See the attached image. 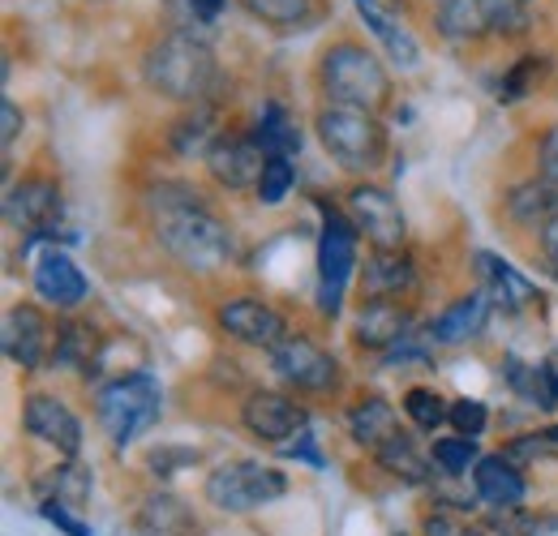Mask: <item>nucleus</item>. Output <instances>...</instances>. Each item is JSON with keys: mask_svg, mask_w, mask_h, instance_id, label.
Wrapping results in <instances>:
<instances>
[{"mask_svg": "<svg viewBox=\"0 0 558 536\" xmlns=\"http://www.w3.org/2000/svg\"><path fill=\"white\" fill-rule=\"evenodd\" d=\"M150 219H155V236L163 241V249L181 267L207 275V270H219L232 258L228 228L185 185H159V190H150Z\"/></svg>", "mask_w": 558, "mask_h": 536, "instance_id": "nucleus-1", "label": "nucleus"}, {"mask_svg": "<svg viewBox=\"0 0 558 536\" xmlns=\"http://www.w3.org/2000/svg\"><path fill=\"white\" fill-rule=\"evenodd\" d=\"M146 82L163 95V99H181V103H198L215 82V57L203 39L194 35H168L163 44H155L146 52Z\"/></svg>", "mask_w": 558, "mask_h": 536, "instance_id": "nucleus-2", "label": "nucleus"}, {"mask_svg": "<svg viewBox=\"0 0 558 536\" xmlns=\"http://www.w3.org/2000/svg\"><path fill=\"white\" fill-rule=\"evenodd\" d=\"M323 90L331 95V103L340 108H361V112H378L391 99V77L378 65L374 52L356 48V44H336L323 52Z\"/></svg>", "mask_w": 558, "mask_h": 536, "instance_id": "nucleus-3", "label": "nucleus"}, {"mask_svg": "<svg viewBox=\"0 0 558 536\" xmlns=\"http://www.w3.org/2000/svg\"><path fill=\"white\" fill-rule=\"evenodd\" d=\"M318 137L331 150V159L349 172H369L387 155L383 125L374 121V112H361V108H340V103L323 108L318 112Z\"/></svg>", "mask_w": 558, "mask_h": 536, "instance_id": "nucleus-4", "label": "nucleus"}, {"mask_svg": "<svg viewBox=\"0 0 558 536\" xmlns=\"http://www.w3.org/2000/svg\"><path fill=\"white\" fill-rule=\"evenodd\" d=\"M159 407L163 391L150 374H121L99 391V421L117 447H130L138 434H146L159 421Z\"/></svg>", "mask_w": 558, "mask_h": 536, "instance_id": "nucleus-5", "label": "nucleus"}, {"mask_svg": "<svg viewBox=\"0 0 558 536\" xmlns=\"http://www.w3.org/2000/svg\"><path fill=\"white\" fill-rule=\"evenodd\" d=\"M323 210V232H318V309L327 318L340 314L344 292H349L352 267H356V223L340 215L336 206L318 202Z\"/></svg>", "mask_w": 558, "mask_h": 536, "instance_id": "nucleus-6", "label": "nucleus"}, {"mask_svg": "<svg viewBox=\"0 0 558 536\" xmlns=\"http://www.w3.org/2000/svg\"><path fill=\"white\" fill-rule=\"evenodd\" d=\"M283 489H288L283 472L263 468L254 460L219 464L207 476V502H215L219 511H232V515H245V511H258V507L276 502Z\"/></svg>", "mask_w": 558, "mask_h": 536, "instance_id": "nucleus-7", "label": "nucleus"}, {"mask_svg": "<svg viewBox=\"0 0 558 536\" xmlns=\"http://www.w3.org/2000/svg\"><path fill=\"white\" fill-rule=\"evenodd\" d=\"M349 210L356 232H365L374 241V249H400L404 236H409V223H404V210L400 202L391 198L387 190L378 185H356L349 194Z\"/></svg>", "mask_w": 558, "mask_h": 536, "instance_id": "nucleus-8", "label": "nucleus"}, {"mask_svg": "<svg viewBox=\"0 0 558 536\" xmlns=\"http://www.w3.org/2000/svg\"><path fill=\"white\" fill-rule=\"evenodd\" d=\"M271 365H276L279 378L292 382L296 391H327V387H336V378H340L336 356H327L318 343L296 339V336H288L279 348H271Z\"/></svg>", "mask_w": 558, "mask_h": 536, "instance_id": "nucleus-9", "label": "nucleus"}, {"mask_svg": "<svg viewBox=\"0 0 558 536\" xmlns=\"http://www.w3.org/2000/svg\"><path fill=\"white\" fill-rule=\"evenodd\" d=\"M57 215H61V190L52 181L35 176V181H22V185H13L4 194V219H9V228L26 232V241L48 236Z\"/></svg>", "mask_w": 558, "mask_h": 536, "instance_id": "nucleus-10", "label": "nucleus"}, {"mask_svg": "<svg viewBox=\"0 0 558 536\" xmlns=\"http://www.w3.org/2000/svg\"><path fill=\"white\" fill-rule=\"evenodd\" d=\"M267 150L258 146V137H215L207 150V172L223 190H258L263 181V159Z\"/></svg>", "mask_w": 558, "mask_h": 536, "instance_id": "nucleus-11", "label": "nucleus"}, {"mask_svg": "<svg viewBox=\"0 0 558 536\" xmlns=\"http://www.w3.org/2000/svg\"><path fill=\"white\" fill-rule=\"evenodd\" d=\"M241 421H245V429H250L258 442L288 447L292 434L305 429V407H296V403L276 395V391H254V395L245 400V407H241Z\"/></svg>", "mask_w": 558, "mask_h": 536, "instance_id": "nucleus-12", "label": "nucleus"}, {"mask_svg": "<svg viewBox=\"0 0 558 536\" xmlns=\"http://www.w3.org/2000/svg\"><path fill=\"white\" fill-rule=\"evenodd\" d=\"M52 348V327L35 305H13L4 318V356L22 369H39Z\"/></svg>", "mask_w": 558, "mask_h": 536, "instance_id": "nucleus-13", "label": "nucleus"}, {"mask_svg": "<svg viewBox=\"0 0 558 536\" xmlns=\"http://www.w3.org/2000/svg\"><path fill=\"white\" fill-rule=\"evenodd\" d=\"M219 327L232 339L250 343V348H279L283 343V318H279L271 305L263 301H250V296H236L228 305H219Z\"/></svg>", "mask_w": 558, "mask_h": 536, "instance_id": "nucleus-14", "label": "nucleus"}, {"mask_svg": "<svg viewBox=\"0 0 558 536\" xmlns=\"http://www.w3.org/2000/svg\"><path fill=\"white\" fill-rule=\"evenodd\" d=\"M22 425L26 434H35L39 442L57 447L61 455H77L82 451V425L70 407L52 395H31L26 407H22Z\"/></svg>", "mask_w": 558, "mask_h": 536, "instance_id": "nucleus-15", "label": "nucleus"}, {"mask_svg": "<svg viewBox=\"0 0 558 536\" xmlns=\"http://www.w3.org/2000/svg\"><path fill=\"white\" fill-rule=\"evenodd\" d=\"M356 4V13L365 17V26L374 31V39L387 48V57L396 61L400 69H417L421 65V44H417V35L383 4V0H352Z\"/></svg>", "mask_w": 558, "mask_h": 536, "instance_id": "nucleus-16", "label": "nucleus"}, {"mask_svg": "<svg viewBox=\"0 0 558 536\" xmlns=\"http://www.w3.org/2000/svg\"><path fill=\"white\" fill-rule=\"evenodd\" d=\"M35 292H39L48 305H57V309H73V305L86 301L90 288H86V275L70 263V254L52 249V254H44V258L35 263Z\"/></svg>", "mask_w": 558, "mask_h": 536, "instance_id": "nucleus-17", "label": "nucleus"}, {"mask_svg": "<svg viewBox=\"0 0 558 536\" xmlns=\"http://www.w3.org/2000/svg\"><path fill=\"white\" fill-rule=\"evenodd\" d=\"M409 322L413 318H409V309L400 301L374 296L356 314V343L361 348H391V343H400V339L409 336Z\"/></svg>", "mask_w": 558, "mask_h": 536, "instance_id": "nucleus-18", "label": "nucleus"}, {"mask_svg": "<svg viewBox=\"0 0 558 536\" xmlns=\"http://www.w3.org/2000/svg\"><path fill=\"white\" fill-rule=\"evenodd\" d=\"M473 485H477V498L494 507V511H511L524 502V476L515 472V464L507 455H489L473 468Z\"/></svg>", "mask_w": 558, "mask_h": 536, "instance_id": "nucleus-19", "label": "nucleus"}, {"mask_svg": "<svg viewBox=\"0 0 558 536\" xmlns=\"http://www.w3.org/2000/svg\"><path fill=\"white\" fill-rule=\"evenodd\" d=\"M138 528L146 536H198V520L181 498L150 494L138 511Z\"/></svg>", "mask_w": 558, "mask_h": 536, "instance_id": "nucleus-20", "label": "nucleus"}, {"mask_svg": "<svg viewBox=\"0 0 558 536\" xmlns=\"http://www.w3.org/2000/svg\"><path fill=\"white\" fill-rule=\"evenodd\" d=\"M349 434L361 447L378 451V447H387L400 434V416H396V407L387 400H365L349 412Z\"/></svg>", "mask_w": 558, "mask_h": 536, "instance_id": "nucleus-21", "label": "nucleus"}, {"mask_svg": "<svg viewBox=\"0 0 558 536\" xmlns=\"http://www.w3.org/2000/svg\"><path fill=\"white\" fill-rule=\"evenodd\" d=\"M507 215L515 219V223H524V228H542L546 219H555L558 215V185L555 181H529V185H515L511 194H507Z\"/></svg>", "mask_w": 558, "mask_h": 536, "instance_id": "nucleus-22", "label": "nucleus"}, {"mask_svg": "<svg viewBox=\"0 0 558 536\" xmlns=\"http://www.w3.org/2000/svg\"><path fill=\"white\" fill-rule=\"evenodd\" d=\"M482 322H486V296L473 292V296L456 301L451 309H442V314L434 318L429 336H434V343H464L469 336L482 331Z\"/></svg>", "mask_w": 558, "mask_h": 536, "instance_id": "nucleus-23", "label": "nucleus"}, {"mask_svg": "<svg viewBox=\"0 0 558 536\" xmlns=\"http://www.w3.org/2000/svg\"><path fill=\"white\" fill-rule=\"evenodd\" d=\"M413 283V263L396 249H378L369 263H365V292L369 296H396Z\"/></svg>", "mask_w": 558, "mask_h": 536, "instance_id": "nucleus-24", "label": "nucleus"}, {"mask_svg": "<svg viewBox=\"0 0 558 536\" xmlns=\"http://www.w3.org/2000/svg\"><path fill=\"white\" fill-rule=\"evenodd\" d=\"M507 378H511V387L524 395V400H533L537 407H555L558 403V378H555V365H524V361H507Z\"/></svg>", "mask_w": 558, "mask_h": 536, "instance_id": "nucleus-25", "label": "nucleus"}, {"mask_svg": "<svg viewBox=\"0 0 558 536\" xmlns=\"http://www.w3.org/2000/svg\"><path fill=\"white\" fill-rule=\"evenodd\" d=\"M438 31L447 39H456V44L486 35L489 26H486V13H482V0H442L438 4Z\"/></svg>", "mask_w": 558, "mask_h": 536, "instance_id": "nucleus-26", "label": "nucleus"}, {"mask_svg": "<svg viewBox=\"0 0 558 536\" xmlns=\"http://www.w3.org/2000/svg\"><path fill=\"white\" fill-rule=\"evenodd\" d=\"M254 137H258V146H263L267 155H283V159H288V155L301 150V130L292 125V117H288L279 103H267V108H263Z\"/></svg>", "mask_w": 558, "mask_h": 536, "instance_id": "nucleus-27", "label": "nucleus"}, {"mask_svg": "<svg viewBox=\"0 0 558 536\" xmlns=\"http://www.w3.org/2000/svg\"><path fill=\"white\" fill-rule=\"evenodd\" d=\"M477 267H482V275L489 279V288L498 292V301H507L511 309H520V305H529V301H533V283H529L524 275H515L502 258H494V254H477Z\"/></svg>", "mask_w": 558, "mask_h": 536, "instance_id": "nucleus-28", "label": "nucleus"}, {"mask_svg": "<svg viewBox=\"0 0 558 536\" xmlns=\"http://www.w3.org/2000/svg\"><path fill=\"white\" fill-rule=\"evenodd\" d=\"M374 455H378L383 468L391 472V476H400V480H425V476H429V464H425V455L413 447L409 434H396V438H391L387 447H378Z\"/></svg>", "mask_w": 558, "mask_h": 536, "instance_id": "nucleus-29", "label": "nucleus"}, {"mask_svg": "<svg viewBox=\"0 0 558 536\" xmlns=\"http://www.w3.org/2000/svg\"><path fill=\"white\" fill-rule=\"evenodd\" d=\"M57 361L61 365H77L90 374V361H95V331L86 322H65L57 331Z\"/></svg>", "mask_w": 558, "mask_h": 536, "instance_id": "nucleus-30", "label": "nucleus"}, {"mask_svg": "<svg viewBox=\"0 0 558 536\" xmlns=\"http://www.w3.org/2000/svg\"><path fill=\"white\" fill-rule=\"evenodd\" d=\"M210 146H215V112H210V108H203V112L190 117V121H181L177 134H172V150H177V155H203V159H207Z\"/></svg>", "mask_w": 558, "mask_h": 536, "instance_id": "nucleus-31", "label": "nucleus"}, {"mask_svg": "<svg viewBox=\"0 0 558 536\" xmlns=\"http://www.w3.org/2000/svg\"><path fill=\"white\" fill-rule=\"evenodd\" d=\"M486 26L494 35H524L529 31V0H482Z\"/></svg>", "mask_w": 558, "mask_h": 536, "instance_id": "nucleus-32", "label": "nucleus"}, {"mask_svg": "<svg viewBox=\"0 0 558 536\" xmlns=\"http://www.w3.org/2000/svg\"><path fill=\"white\" fill-rule=\"evenodd\" d=\"M404 412L413 416V425H421V429H438L451 416V407L442 403V395L438 391H425V387H413L404 395Z\"/></svg>", "mask_w": 558, "mask_h": 536, "instance_id": "nucleus-33", "label": "nucleus"}, {"mask_svg": "<svg viewBox=\"0 0 558 536\" xmlns=\"http://www.w3.org/2000/svg\"><path fill=\"white\" fill-rule=\"evenodd\" d=\"M288 194H292V163L283 155H267V168H263V181H258V202L279 206Z\"/></svg>", "mask_w": 558, "mask_h": 536, "instance_id": "nucleus-34", "label": "nucleus"}, {"mask_svg": "<svg viewBox=\"0 0 558 536\" xmlns=\"http://www.w3.org/2000/svg\"><path fill=\"white\" fill-rule=\"evenodd\" d=\"M434 460H438L442 472L477 468V464H482V460H477V438H442V442H434Z\"/></svg>", "mask_w": 558, "mask_h": 536, "instance_id": "nucleus-35", "label": "nucleus"}, {"mask_svg": "<svg viewBox=\"0 0 558 536\" xmlns=\"http://www.w3.org/2000/svg\"><path fill=\"white\" fill-rule=\"evenodd\" d=\"M245 9L276 26H296L310 17V0H245Z\"/></svg>", "mask_w": 558, "mask_h": 536, "instance_id": "nucleus-36", "label": "nucleus"}, {"mask_svg": "<svg viewBox=\"0 0 558 536\" xmlns=\"http://www.w3.org/2000/svg\"><path fill=\"white\" fill-rule=\"evenodd\" d=\"M542 69H546V61L542 57H524L520 65L511 69L507 77H502V86H498V99L502 103H515V99H524L529 90H533V82L542 77Z\"/></svg>", "mask_w": 558, "mask_h": 536, "instance_id": "nucleus-37", "label": "nucleus"}, {"mask_svg": "<svg viewBox=\"0 0 558 536\" xmlns=\"http://www.w3.org/2000/svg\"><path fill=\"white\" fill-rule=\"evenodd\" d=\"M52 489H57V498H48V502L82 507V502H86V494H90V476H86V468H77V464H70V468H57V476H52Z\"/></svg>", "mask_w": 558, "mask_h": 536, "instance_id": "nucleus-38", "label": "nucleus"}, {"mask_svg": "<svg viewBox=\"0 0 558 536\" xmlns=\"http://www.w3.org/2000/svg\"><path fill=\"white\" fill-rule=\"evenodd\" d=\"M447 421H451V429H456L460 438H477V434H486L489 416L477 400H456L451 403V416H447Z\"/></svg>", "mask_w": 558, "mask_h": 536, "instance_id": "nucleus-39", "label": "nucleus"}, {"mask_svg": "<svg viewBox=\"0 0 558 536\" xmlns=\"http://www.w3.org/2000/svg\"><path fill=\"white\" fill-rule=\"evenodd\" d=\"M425 536H482V528L456 520V515H429L425 520Z\"/></svg>", "mask_w": 558, "mask_h": 536, "instance_id": "nucleus-40", "label": "nucleus"}, {"mask_svg": "<svg viewBox=\"0 0 558 536\" xmlns=\"http://www.w3.org/2000/svg\"><path fill=\"white\" fill-rule=\"evenodd\" d=\"M44 520H48V524H57L65 536H95L82 520H73L65 507H52V502H44Z\"/></svg>", "mask_w": 558, "mask_h": 536, "instance_id": "nucleus-41", "label": "nucleus"}, {"mask_svg": "<svg viewBox=\"0 0 558 536\" xmlns=\"http://www.w3.org/2000/svg\"><path fill=\"white\" fill-rule=\"evenodd\" d=\"M279 451H283V455H292V460H305V464L323 468V455L314 451V434H310V429H301V434H296L288 447H279Z\"/></svg>", "mask_w": 558, "mask_h": 536, "instance_id": "nucleus-42", "label": "nucleus"}, {"mask_svg": "<svg viewBox=\"0 0 558 536\" xmlns=\"http://www.w3.org/2000/svg\"><path fill=\"white\" fill-rule=\"evenodd\" d=\"M194 460H198V455H194V451H155V455H150V472H155V476H172V464H194Z\"/></svg>", "mask_w": 558, "mask_h": 536, "instance_id": "nucleus-43", "label": "nucleus"}, {"mask_svg": "<svg viewBox=\"0 0 558 536\" xmlns=\"http://www.w3.org/2000/svg\"><path fill=\"white\" fill-rule=\"evenodd\" d=\"M0 121H4V130H0L4 146H13V137H17V130H22V112H17V103H13V99H4V103H0Z\"/></svg>", "mask_w": 558, "mask_h": 536, "instance_id": "nucleus-44", "label": "nucleus"}, {"mask_svg": "<svg viewBox=\"0 0 558 536\" xmlns=\"http://www.w3.org/2000/svg\"><path fill=\"white\" fill-rule=\"evenodd\" d=\"M524 536H558V515H537V520H529Z\"/></svg>", "mask_w": 558, "mask_h": 536, "instance_id": "nucleus-45", "label": "nucleus"}, {"mask_svg": "<svg viewBox=\"0 0 558 536\" xmlns=\"http://www.w3.org/2000/svg\"><path fill=\"white\" fill-rule=\"evenodd\" d=\"M542 245H546V254H550V258L558 263V215L542 223Z\"/></svg>", "mask_w": 558, "mask_h": 536, "instance_id": "nucleus-46", "label": "nucleus"}, {"mask_svg": "<svg viewBox=\"0 0 558 536\" xmlns=\"http://www.w3.org/2000/svg\"><path fill=\"white\" fill-rule=\"evenodd\" d=\"M190 4H194V13H198L203 22H215L219 9H223V0H190Z\"/></svg>", "mask_w": 558, "mask_h": 536, "instance_id": "nucleus-47", "label": "nucleus"}, {"mask_svg": "<svg viewBox=\"0 0 558 536\" xmlns=\"http://www.w3.org/2000/svg\"><path fill=\"white\" fill-rule=\"evenodd\" d=\"M546 438H550V447H558V425L550 429V434H546Z\"/></svg>", "mask_w": 558, "mask_h": 536, "instance_id": "nucleus-48", "label": "nucleus"}]
</instances>
